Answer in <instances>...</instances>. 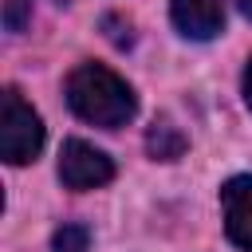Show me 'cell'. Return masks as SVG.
Wrapping results in <instances>:
<instances>
[{
  "label": "cell",
  "instance_id": "2",
  "mask_svg": "<svg viewBox=\"0 0 252 252\" xmlns=\"http://www.w3.org/2000/svg\"><path fill=\"white\" fill-rule=\"evenodd\" d=\"M43 150V122L39 114L20 98L16 87L4 91V102H0V154L8 165H28L35 161Z\"/></svg>",
  "mask_w": 252,
  "mask_h": 252
},
{
  "label": "cell",
  "instance_id": "4",
  "mask_svg": "<svg viewBox=\"0 0 252 252\" xmlns=\"http://www.w3.org/2000/svg\"><path fill=\"white\" fill-rule=\"evenodd\" d=\"M220 209H224V232L236 248L252 252V177H228L220 185Z\"/></svg>",
  "mask_w": 252,
  "mask_h": 252
},
{
  "label": "cell",
  "instance_id": "6",
  "mask_svg": "<svg viewBox=\"0 0 252 252\" xmlns=\"http://www.w3.org/2000/svg\"><path fill=\"white\" fill-rule=\"evenodd\" d=\"M185 146H189V138H185L169 118H158V122L150 126V134H146V150H150L154 161H177V158L185 154Z\"/></svg>",
  "mask_w": 252,
  "mask_h": 252
},
{
  "label": "cell",
  "instance_id": "9",
  "mask_svg": "<svg viewBox=\"0 0 252 252\" xmlns=\"http://www.w3.org/2000/svg\"><path fill=\"white\" fill-rule=\"evenodd\" d=\"M244 102L252 106V59H248V67H244Z\"/></svg>",
  "mask_w": 252,
  "mask_h": 252
},
{
  "label": "cell",
  "instance_id": "5",
  "mask_svg": "<svg viewBox=\"0 0 252 252\" xmlns=\"http://www.w3.org/2000/svg\"><path fill=\"white\" fill-rule=\"evenodd\" d=\"M173 28L189 39H213L224 32V8L220 0H169Z\"/></svg>",
  "mask_w": 252,
  "mask_h": 252
},
{
  "label": "cell",
  "instance_id": "7",
  "mask_svg": "<svg viewBox=\"0 0 252 252\" xmlns=\"http://www.w3.org/2000/svg\"><path fill=\"white\" fill-rule=\"evenodd\" d=\"M91 248V228L87 224H63L51 236V252H87Z\"/></svg>",
  "mask_w": 252,
  "mask_h": 252
},
{
  "label": "cell",
  "instance_id": "8",
  "mask_svg": "<svg viewBox=\"0 0 252 252\" xmlns=\"http://www.w3.org/2000/svg\"><path fill=\"white\" fill-rule=\"evenodd\" d=\"M32 20V0H4V28L8 32H24Z\"/></svg>",
  "mask_w": 252,
  "mask_h": 252
},
{
  "label": "cell",
  "instance_id": "3",
  "mask_svg": "<svg viewBox=\"0 0 252 252\" xmlns=\"http://www.w3.org/2000/svg\"><path fill=\"white\" fill-rule=\"evenodd\" d=\"M110 177H114V161H110L98 146H91V142H83V138H71V142L63 146V154H59V181H63L67 189H75V193L98 189V185H106Z\"/></svg>",
  "mask_w": 252,
  "mask_h": 252
},
{
  "label": "cell",
  "instance_id": "1",
  "mask_svg": "<svg viewBox=\"0 0 252 252\" xmlns=\"http://www.w3.org/2000/svg\"><path fill=\"white\" fill-rule=\"evenodd\" d=\"M67 106L102 130H118L138 114V98L126 79H118L102 63H79L67 75Z\"/></svg>",
  "mask_w": 252,
  "mask_h": 252
},
{
  "label": "cell",
  "instance_id": "10",
  "mask_svg": "<svg viewBox=\"0 0 252 252\" xmlns=\"http://www.w3.org/2000/svg\"><path fill=\"white\" fill-rule=\"evenodd\" d=\"M232 4L240 8V16H244V20H252V0H232Z\"/></svg>",
  "mask_w": 252,
  "mask_h": 252
}]
</instances>
